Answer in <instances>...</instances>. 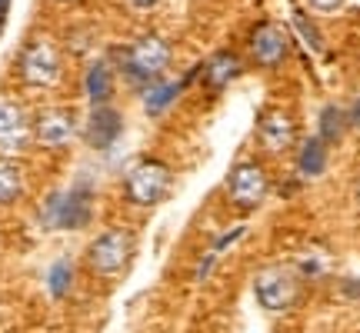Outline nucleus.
Returning a JSON list of instances; mask_svg holds the SVG:
<instances>
[{"instance_id":"nucleus-1","label":"nucleus","mask_w":360,"mask_h":333,"mask_svg":"<svg viewBox=\"0 0 360 333\" xmlns=\"http://www.w3.org/2000/svg\"><path fill=\"white\" fill-rule=\"evenodd\" d=\"M174 187V174H170V166L164 160H154V157H147L141 164L134 166L124 180V190H127V200L137 207H154L160 204L164 197L170 193Z\"/></svg>"},{"instance_id":"nucleus-2","label":"nucleus","mask_w":360,"mask_h":333,"mask_svg":"<svg viewBox=\"0 0 360 333\" xmlns=\"http://www.w3.org/2000/svg\"><path fill=\"white\" fill-rule=\"evenodd\" d=\"M120 60H124V70L134 84H154L170 64V44L157 34H147L137 44H130Z\"/></svg>"},{"instance_id":"nucleus-3","label":"nucleus","mask_w":360,"mask_h":333,"mask_svg":"<svg viewBox=\"0 0 360 333\" xmlns=\"http://www.w3.org/2000/svg\"><path fill=\"white\" fill-rule=\"evenodd\" d=\"M270 190V177L267 170L257 164V160H240V164L231 166L227 174V197L237 210H257L264 200H267Z\"/></svg>"},{"instance_id":"nucleus-4","label":"nucleus","mask_w":360,"mask_h":333,"mask_svg":"<svg viewBox=\"0 0 360 333\" xmlns=\"http://www.w3.org/2000/svg\"><path fill=\"white\" fill-rule=\"evenodd\" d=\"M300 283L287 267H264L254 277V296L267 313H283L297 303Z\"/></svg>"},{"instance_id":"nucleus-5","label":"nucleus","mask_w":360,"mask_h":333,"mask_svg":"<svg viewBox=\"0 0 360 333\" xmlns=\"http://www.w3.org/2000/svg\"><path fill=\"white\" fill-rule=\"evenodd\" d=\"M134 256V233L130 230H103L87 247V263L101 277H114L130 263Z\"/></svg>"},{"instance_id":"nucleus-6","label":"nucleus","mask_w":360,"mask_h":333,"mask_svg":"<svg viewBox=\"0 0 360 333\" xmlns=\"http://www.w3.org/2000/svg\"><path fill=\"white\" fill-rule=\"evenodd\" d=\"M44 223L57 230H80L90 223V187L77 183L74 190L53 193L44 207Z\"/></svg>"},{"instance_id":"nucleus-7","label":"nucleus","mask_w":360,"mask_h":333,"mask_svg":"<svg viewBox=\"0 0 360 333\" xmlns=\"http://www.w3.org/2000/svg\"><path fill=\"white\" fill-rule=\"evenodd\" d=\"M60 51L53 47L51 40H30L20 53V77L30 87H53L60 80Z\"/></svg>"},{"instance_id":"nucleus-8","label":"nucleus","mask_w":360,"mask_h":333,"mask_svg":"<svg viewBox=\"0 0 360 333\" xmlns=\"http://www.w3.org/2000/svg\"><path fill=\"white\" fill-rule=\"evenodd\" d=\"M297 137V120L287 110H264L257 120V141L267 154H283Z\"/></svg>"},{"instance_id":"nucleus-9","label":"nucleus","mask_w":360,"mask_h":333,"mask_svg":"<svg viewBox=\"0 0 360 333\" xmlns=\"http://www.w3.org/2000/svg\"><path fill=\"white\" fill-rule=\"evenodd\" d=\"M287 51H290V44H287V34H283L277 24H264L254 27V34H250V53H254V60L260 67H281L287 60Z\"/></svg>"},{"instance_id":"nucleus-10","label":"nucleus","mask_w":360,"mask_h":333,"mask_svg":"<svg viewBox=\"0 0 360 333\" xmlns=\"http://www.w3.org/2000/svg\"><path fill=\"white\" fill-rule=\"evenodd\" d=\"M124 130V117L117 114L114 107H94V114L87 117V127H84V141L94 147V150H107L110 143L120 137Z\"/></svg>"},{"instance_id":"nucleus-11","label":"nucleus","mask_w":360,"mask_h":333,"mask_svg":"<svg viewBox=\"0 0 360 333\" xmlns=\"http://www.w3.org/2000/svg\"><path fill=\"white\" fill-rule=\"evenodd\" d=\"M74 114L70 110H60V107H53V110H44V114L34 120V137H37L44 147H64L70 137H74Z\"/></svg>"},{"instance_id":"nucleus-12","label":"nucleus","mask_w":360,"mask_h":333,"mask_svg":"<svg viewBox=\"0 0 360 333\" xmlns=\"http://www.w3.org/2000/svg\"><path fill=\"white\" fill-rule=\"evenodd\" d=\"M240 57L231 51H217V53H210L204 60V67H200V77H204V84L210 90H224L231 80L240 77Z\"/></svg>"},{"instance_id":"nucleus-13","label":"nucleus","mask_w":360,"mask_h":333,"mask_svg":"<svg viewBox=\"0 0 360 333\" xmlns=\"http://www.w3.org/2000/svg\"><path fill=\"white\" fill-rule=\"evenodd\" d=\"M27 117L11 100H0V150H20L27 143Z\"/></svg>"},{"instance_id":"nucleus-14","label":"nucleus","mask_w":360,"mask_h":333,"mask_svg":"<svg viewBox=\"0 0 360 333\" xmlns=\"http://www.w3.org/2000/svg\"><path fill=\"white\" fill-rule=\"evenodd\" d=\"M180 90H184V84H170V80H154V84H147V90H143V110L150 117L164 114L170 103L180 97Z\"/></svg>"},{"instance_id":"nucleus-15","label":"nucleus","mask_w":360,"mask_h":333,"mask_svg":"<svg viewBox=\"0 0 360 333\" xmlns=\"http://www.w3.org/2000/svg\"><path fill=\"white\" fill-rule=\"evenodd\" d=\"M110 90H114V74H110V67L97 60V64L87 70V97L94 107H103V103L110 100Z\"/></svg>"},{"instance_id":"nucleus-16","label":"nucleus","mask_w":360,"mask_h":333,"mask_svg":"<svg viewBox=\"0 0 360 333\" xmlns=\"http://www.w3.org/2000/svg\"><path fill=\"white\" fill-rule=\"evenodd\" d=\"M297 166H300L304 177H321L323 170H327V143H323L321 137H310V141L300 147Z\"/></svg>"},{"instance_id":"nucleus-17","label":"nucleus","mask_w":360,"mask_h":333,"mask_svg":"<svg viewBox=\"0 0 360 333\" xmlns=\"http://www.w3.org/2000/svg\"><path fill=\"white\" fill-rule=\"evenodd\" d=\"M24 193V174H20V166L7 160V157H0V207L13 204L17 197Z\"/></svg>"},{"instance_id":"nucleus-18","label":"nucleus","mask_w":360,"mask_h":333,"mask_svg":"<svg viewBox=\"0 0 360 333\" xmlns=\"http://www.w3.org/2000/svg\"><path fill=\"white\" fill-rule=\"evenodd\" d=\"M344 127H347V114H344L340 107H323L321 110V141L337 143L344 137Z\"/></svg>"},{"instance_id":"nucleus-19","label":"nucleus","mask_w":360,"mask_h":333,"mask_svg":"<svg viewBox=\"0 0 360 333\" xmlns=\"http://www.w3.org/2000/svg\"><path fill=\"white\" fill-rule=\"evenodd\" d=\"M70 283H74V267H70V260H53V267L47 270V287H51L53 296H64L70 290Z\"/></svg>"},{"instance_id":"nucleus-20","label":"nucleus","mask_w":360,"mask_h":333,"mask_svg":"<svg viewBox=\"0 0 360 333\" xmlns=\"http://www.w3.org/2000/svg\"><path fill=\"white\" fill-rule=\"evenodd\" d=\"M294 24L300 27V30H304V37H307L310 44H314V51H321V47H323L321 34H317V30H314V27H307V20H304V13H300V11H294Z\"/></svg>"},{"instance_id":"nucleus-21","label":"nucleus","mask_w":360,"mask_h":333,"mask_svg":"<svg viewBox=\"0 0 360 333\" xmlns=\"http://www.w3.org/2000/svg\"><path fill=\"white\" fill-rule=\"evenodd\" d=\"M314 11H321V13H334V11H340L344 7V0H307Z\"/></svg>"},{"instance_id":"nucleus-22","label":"nucleus","mask_w":360,"mask_h":333,"mask_svg":"<svg viewBox=\"0 0 360 333\" xmlns=\"http://www.w3.org/2000/svg\"><path fill=\"white\" fill-rule=\"evenodd\" d=\"M240 233H244V227H233V230H227V237H220V240H217V250L237 244V240H240Z\"/></svg>"},{"instance_id":"nucleus-23","label":"nucleus","mask_w":360,"mask_h":333,"mask_svg":"<svg viewBox=\"0 0 360 333\" xmlns=\"http://www.w3.org/2000/svg\"><path fill=\"white\" fill-rule=\"evenodd\" d=\"M347 120H350V124H354V127L360 130V97H357V100H354V103H350V110H347Z\"/></svg>"},{"instance_id":"nucleus-24","label":"nucleus","mask_w":360,"mask_h":333,"mask_svg":"<svg viewBox=\"0 0 360 333\" xmlns=\"http://www.w3.org/2000/svg\"><path fill=\"white\" fill-rule=\"evenodd\" d=\"M130 7H137V11H150V7H157L160 0H127Z\"/></svg>"},{"instance_id":"nucleus-25","label":"nucleus","mask_w":360,"mask_h":333,"mask_svg":"<svg viewBox=\"0 0 360 333\" xmlns=\"http://www.w3.org/2000/svg\"><path fill=\"white\" fill-rule=\"evenodd\" d=\"M7 11H11V0H0V24H4V17H7Z\"/></svg>"},{"instance_id":"nucleus-26","label":"nucleus","mask_w":360,"mask_h":333,"mask_svg":"<svg viewBox=\"0 0 360 333\" xmlns=\"http://www.w3.org/2000/svg\"><path fill=\"white\" fill-rule=\"evenodd\" d=\"M354 197H357V204H360V180H357V190H354Z\"/></svg>"},{"instance_id":"nucleus-27","label":"nucleus","mask_w":360,"mask_h":333,"mask_svg":"<svg viewBox=\"0 0 360 333\" xmlns=\"http://www.w3.org/2000/svg\"><path fill=\"white\" fill-rule=\"evenodd\" d=\"M0 27H4V24H0Z\"/></svg>"}]
</instances>
